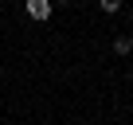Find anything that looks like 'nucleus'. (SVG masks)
Returning a JSON list of instances; mask_svg holds the SVG:
<instances>
[{"instance_id": "1", "label": "nucleus", "mask_w": 133, "mask_h": 125, "mask_svg": "<svg viewBox=\"0 0 133 125\" xmlns=\"http://www.w3.org/2000/svg\"><path fill=\"white\" fill-rule=\"evenodd\" d=\"M24 8H28V16L31 20H51V0H24Z\"/></svg>"}, {"instance_id": "2", "label": "nucleus", "mask_w": 133, "mask_h": 125, "mask_svg": "<svg viewBox=\"0 0 133 125\" xmlns=\"http://www.w3.org/2000/svg\"><path fill=\"white\" fill-rule=\"evenodd\" d=\"M114 51H117V55H129V51H133V39H129V35H117V39H114Z\"/></svg>"}, {"instance_id": "3", "label": "nucleus", "mask_w": 133, "mask_h": 125, "mask_svg": "<svg viewBox=\"0 0 133 125\" xmlns=\"http://www.w3.org/2000/svg\"><path fill=\"white\" fill-rule=\"evenodd\" d=\"M98 4H102V12H117V8H121V0H98Z\"/></svg>"}]
</instances>
